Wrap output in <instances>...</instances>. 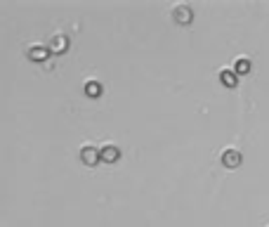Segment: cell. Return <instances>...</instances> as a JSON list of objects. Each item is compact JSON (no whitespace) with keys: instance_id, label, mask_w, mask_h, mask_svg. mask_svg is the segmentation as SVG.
Wrapping results in <instances>:
<instances>
[{"instance_id":"cell-5","label":"cell","mask_w":269,"mask_h":227,"mask_svg":"<svg viewBox=\"0 0 269 227\" xmlns=\"http://www.w3.org/2000/svg\"><path fill=\"white\" fill-rule=\"evenodd\" d=\"M26 55L31 62H45L52 52H50V48H45V45H33V48H28Z\"/></svg>"},{"instance_id":"cell-2","label":"cell","mask_w":269,"mask_h":227,"mask_svg":"<svg viewBox=\"0 0 269 227\" xmlns=\"http://www.w3.org/2000/svg\"><path fill=\"white\" fill-rule=\"evenodd\" d=\"M173 19L177 21L179 26H189V24L194 21V10L189 5H184V3H182V5H175Z\"/></svg>"},{"instance_id":"cell-9","label":"cell","mask_w":269,"mask_h":227,"mask_svg":"<svg viewBox=\"0 0 269 227\" xmlns=\"http://www.w3.org/2000/svg\"><path fill=\"white\" fill-rule=\"evenodd\" d=\"M250 69H253V64H250V59H246V57H241V59H236L234 64V71L236 76H248Z\"/></svg>"},{"instance_id":"cell-4","label":"cell","mask_w":269,"mask_h":227,"mask_svg":"<svg viewBox=\"0 0 269 227\" xmlns=\"http://www.w3.org/2000/svg\"><path fill=\"white\" fill-rule=\"evenodd\" d=\"M69 50V38L64 34H57L52 36V41H50V52H55V55H62Z\"/></svg>"},{"instance_id":"cell-3","label":"cell","mask_w":269,"mask_h":227,"mask_svg":"<svg viewBox=\"0 0 269 227\" xmlns=\"http://www.w3.org/2000/svg\"><path fill=\"white\" fill-rule=\"evenodd\" d=\"M81 161H83L85 166H90V168H95V166L102 161V149H97V147H92V145H85L83 149H81Z\"/></svg>"},{"instance_id":"cell-6","label":"cell","mask_w":269,"mask_h":227,"mask_svg":"<svg viewBox=\"0 0 269 227\" xmlns=\"http://www.w3.org/2000/svg\"><path fill=\"white\" fill-rule=\"evenodd\" d=\"M118 158H121V149L116 145H104L102 147V164H116Z\"/></svg>"},{"instance_id":"cell-8","label":"cell","mask_w":269,"mask_h":227,"mask_svg":"<svg viewBox=\"0 0 269 227\" xmlns=\"http://www.w3.org/2000/svg\"><path fill=\"white\" fill-rule=\"evenodd\" d=\"M104 88H102V83L99 81H88L85 83V95L90 97V100H97V97H102Z\"/></svg>"},{"instance_id":"cell-1","label":"cell","mask_w":269,"mask_h":227,"mask_svg":"<svg viewBox=\"0 0 269 227\" xmlns=\"http://www.w3.org/2000/svg\"><path fill=\"white\" fill-rule=\"evenodd\" d=\"M241 164H243V154L239 149L229 147V149L222 151V166H224V168H229V171H236V168H239Z\"/></svg>"},{"instance_id":"cell-7","label":"cell","mask_w":269,"mask_h":227,"mask_svg":"<svg viewBox=\"0 0 269 227\" xmlns=\"http://www.w3.org/2000/svg\"><path fill=\"white\" fill-rule=\"evenodd\" d=\"M220 83L224 88H236V85H239V76H236L234 69H222L220 71Z\"/></svg>"}]
</instances>
